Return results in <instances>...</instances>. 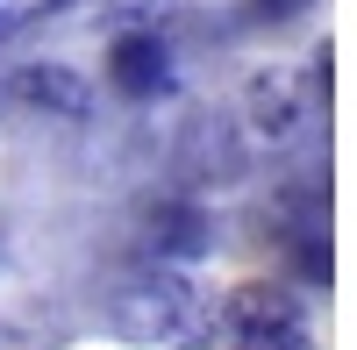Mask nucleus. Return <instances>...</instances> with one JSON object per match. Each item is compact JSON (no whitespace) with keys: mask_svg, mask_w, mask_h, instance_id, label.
<instances>
[{"mask_svg":"<svg viewBox=\"0 0 357 350\" xmlns=\"http://www.w3.org/2000/svg\"><path fill=\"white\" fill-rule=\"evenodd\" d=\"M293 322H307V307H301V294L286 279H243V286L222 294V336L229 343L272 336V329H293Z\"/></svg>","mask_w":357,"mask_h":350,"instance_id":"nucleus-5","label":"nucleus"},{"mask_svg":"<svg viewBox=\"0 0 357 350\" xmlns=\"http://www.w3.org/2000/svg\"><path fill=\"white\" fill-rule=\"evenodd\" d=\"M107 86L122 100H158L172 86V43L158 29H122V36L107 43Z\"/></svg>","mask_w":357,"mask_h":350,"instance_id":"nucleus-6","label":"nucleus"},{"mask_svg":"<svg viewBox=\"0 0 357 350\" xmlns=\"http://www.w3.org/2000/svg\"><path fill=\"white\" fill-rule=\"evenodd\" d=\"M15 93L29 107H43V114H65V122H86V114H93V86L79 72H65V65H29L15 79Z\"/></svg>","mask_w":357,"mask_h":350,"instance_id":"nucleus-7","label":"nucleus"},{"mask_svg":"<svg viewBox=\"0 0 357 350\" xmlns=\"http://www.w3.org/2000/svg\"><path fill=\"white\" fill-rule=\"evenodd\" d=\"M100 314L114 336L129 343H215L222 336V300H207L200 286L186 279V265H165V257H136L122 279H107Z\"/></svg>","mask_w":357,"mask_h":350,"instance_id":"nucleus-1","label":"nucleus"},{"mask_svg":"<svg viewBox=\"0 0 357 350\" xmlns=\"http://www.w3.org/2000/svg\"><path fill=\"white\" fill-rule=\"evenodd\" d=\"M236 350H314V329L293 322V329H272V336H243Z\"/></svg>","mask_w":357,"mask_h":350,"instance_id":"nucleus-8","label":"nucleus"},{"mask_svg":"<svg viewBox=\"0 0 357 350\" xmlns=\"http://www.w3.org/2000/svg\"><path fill=\"white\" fill-rule=\"evenodd\" d=\"M243 122L236 114H186V129H178V151H172V165H178V179H186V193H200V186H236L250 172V151H243Z\"/></svg>","mask_w":357,"mask_h":350,"instance_id":"nucleus-3","label":"nucleus"},{"mask_svg":"<svg viewBox=\"0 0 357 350\" xmlns=\"http://www.w3.org/2000/svg\"><path fill=\"white\" fill-rule=\"evenodd\" d=\"M314 0H250V15L257 22H293V15H307Z\"/></svg>","mask_w":357,"mask_h":350,"instance_id":"nucleus-9","label":"nucleus"},{"mask_svg":"<svg viewBox=\"0 0 357 350\" xmlns=\"http://www.w3.org/2000/svg\"><path fill=\"white\" fill-rule=\"evenodd\" d=\"M215 250V215L200 208L193 193H172L143 215V257H165V265H200Z\"/></svg>","mask_w":357,"mask_h":350,"instance_id":"nucleus-4","label":"nucleus"},{"mask_svg":"<svg viewBox=\"0 0 357 350\" xmlns=\"http://www.w3.org/2000/svg\"><path fill=\"white\" fill-rule=\"evenodd\" d=\"M329 93L314 86L307 65H264L243 79V129L257 143H272V151H293V143H307Z\"/></svg>","mask_w":357,"mask_h":350,"instance_id":"nucleus-2","label":"nucleus"}]
</instances>
